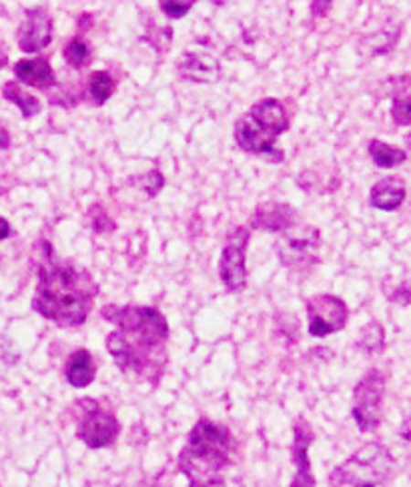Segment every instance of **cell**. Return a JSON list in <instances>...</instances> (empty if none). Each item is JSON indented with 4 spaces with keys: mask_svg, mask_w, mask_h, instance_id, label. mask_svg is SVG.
<instances>
[{
    "mask_svg": "<svg viewBox=\"0 0 411 487\" xmlns=\"http://www.w3.org/2000/svg\"><path fill=\"white\" fill-rule=\"evenodd\" d=\"M102 317L117 325L107 337L109 354L122 371L159 379L167 364V321L151 307H105Z\"/></svg>",
    "mask_w": 411,
    "mask_h": 487,
    "instance_id": "1",
    "label": "cell"
},
{
    "mask_svg": "<svg viewBox=\"0 0 411 487\" xmlns=\"http://www.w3.org/2000/svg\"><path fill=\"white\" fill-rule=\"evenodd\" d=\"M97 299V285L85 269L57 263L48 257L40 265L33 307L60 327H79L87 321Z\"/></svg>",
    "mask_w": 411,
    "mask_h": 487,
    "instance_id": "2",
    "label": "cell"
},
{
    "mask_svg": "<svg viewBox=\"0 0 411 487\" xmlns=\"http://www.w3.org/2000/svg\"><path fill=\"white\" fill-rule=\"evenodd\" d=\"M233 438L217 423L201 419L193 428L187 448L181 451L179 468L193 485H207L221 480V471L229 463Z\"/></svg>",
    "mask_w": 411,
    "mask_h": 487,
    "instance_id": "3",
    "label": "cell"
},
{
    "mask_svg": "<svg viewBox=\"0 0 411 487\" xmlns=\"http://www.w3.org/2000/svg\"><path fill=\"white\" fill-rule=\"evenodd\" d=\"M290 127L287 112L279 101L263 99L235 124V141L251 154H271L275 141Z\"/></svg>",
    "mask_w": 411,
    "mask_h": 487,
    "instance_id": "4",
    "label": "cell"
},
{
    "mask_svg": "<svg viewBox=\"0 0 411 487\" xmlns=\"http://www.w3.org/2000/svg\"><path fill=\"white\" fill-rule=\"evenodd\" d=\"M394 460L387 448L367 443L333 471L332 487H379L392 475Z\"/></svg>",
    "mask_w": 411,
    "mask_h": 487,
    "instance_id": "5",
    "label": "cell"
},
{
    "mask_svg": "<svg viewBox=\"0 0 411 487\" xmlns=\"http://www.w3.org/2000/svg\"><path fill=\"white\" fill-rule=\"evenodd\" d=\"M385 377L379 371H369L353 391V419L362 431H374L384 418Z\"/></svg>",
    "mask_w": 411,
    "mask_h": 487,
    "instance_id": "6",
    "label": "cell"
},
{
    "mask_svg": "<svg viewBox=\"0 0 411 487\" xmlns=\"http://www.w3.org/2000/svg\"><path fill=\"white\" fill-rule=\"evenodd\" d=\"M320 231L315 227L303 225L297 229H287L285 235L277 241V253H279L281 263L285 267H303V265H315V249L320 247Z\"/></svg>",
    "mask_w": 411,
    "mask_h": 487,
    "instance_id": "7",
    "label": "cell"
},
{
    "mask_svg": "<svg viewBox=\"0 0 411 487\" xmlns=\"http://www.w3.org/2000/svg\"><path fill=\"white\" fill-rule=\"evenodd\" d=\"M310 315V333L313 337H325L342 331L349 319L347 305L333 295H317L307 302Z\"/></svg>",
    "mask_w": 411,
    "mask_h": 487,
    "instance_id": "8",
    "label": "cell"
},
{
    "mask_svg": "<svg viewBox=\"0 0 411 487\" xmlns=\"http://www.w3.org/2000/svg\"><path fill=\"white\" fill-rule=\"evenodd\" d=\"M247 243H249V231L245 227H237L227 237V243L223 247L221 255V281L229 291H241L247 283V269H245V253Z\"/></svg>",
    "mask_w": 411,
    "mask_h": 487,
    "instance_id": "9",
    "label": "cell"
},
{
    "mask_svg": "<svg viewBox=\"0 0 411 487\" xmlns=\"http://www.w3.org/2000/svg\"><path fill=\"white\" fill-rule=\"evenodd\" d=\"M119 431L121 426L117 418L112 416L111 411H102L99 409V406L95 401L90 403V408H87L85 416L80 419V426H79V439L85 441L89 448H107L112 441L119 438Z\"/></svg>",
    "mask_w": 411,
    "mask_h": 487,
    "instance_id": "10",
    "label": "cell"
},
{
    "mask_svg": "<svg viewBox=\"0 0 411 487\" xmlns=\"http://www.w3.org/2000/svg\"><path fill=\"white\" fill-rule=\"evenodd\" d=\"M53 40V20L45 8H30L18 28V47L23 53H38Z\"/></svg>",
    "mask_w": 411,
    "mask_h": 487,
    "instance_id": "11",
    "label": "cell"
},
{
    "mask_svg": "<svg viewBox=\"0 0 411 487\" xmlns=\"http://www.w3.org/2000/svg\"><path fill=\"white\" fill-rule=\"evenodd\" d=\"M313 439V431L310 423L305 419H300L295 423V443H293V461H295V480L291 482V487H315V480L310 465V445Z\"/></svg>",
    "mask_w": 411,
    "mask_h": 487,
    "instance_id": "12",
    "label": "cell"
},
{
    "mask_svg": "<svg viewBox=\"0 0 411 487\" xmlns=\"http://www.w3.org/2000/svg\"><path fill=\"white\" fill-rule=\"evenodd\" d=\"M179 77L191 82H213L219 79V62L205 53H183L179 60Z\"/></svg>",
    "mask_w": 411,
    "mask_h": 487,
    "instance_id": "13",
    "label": "cell"
},
{
    "mask_svg": "<svg viewBox=\"0 0 411 487\" xmlns=\"http://www.w3.org/2000/svg\"><path fill=\"white\" fill-rule=\"evenodd\" d=\"M295 223V211L283 203H265L255 211L251 225L261 231L285 233Z\"/></svg>",
    "mask_w": 411,
    "mask_h": 487,
    "instance_id": "14",
    "label": "cell"
},
{
    "mask_svg": "<svg viewBox=\"0 0 411 487\" xmlns=\"http://www.w3.org/2000/svg\"><path fill=\"white\" fill-rule=\"evenodd\" d=\"M406 199V183L399 177H387L377 181L369 195V203L379 211H395Z\"/></svg>",
    "mask_w": 411,
    "mask_h": 487,
    "instance_id": "15",
    "label": "cell"
},
{
    "mask_svg": "<svg viewBox=\"0 0 411 487\" xmlns=\"http://www.w3.org/2000/svg\"><path fill=\"white\" fill-rule=\"evenodd\" d=\"M15 75L18 80H23L25 85L35 89L45 90L55 85V72L50 69L47 58H28L16 62Z\"/></svg>",
    "mask_w": 411,
    "mask_h": 487,
    "instance_id": "16",
    "label": "cell"
},
{
    "mask_svg": "<svg viewBox=\"0 0 411 487\" xmlns=\"http://www.w3.org/2000/svg\"><path fill=\"white\" fill-rule=\"evenodd\" d=\"M95 373H97L95 359H92L87 349H79L68 357L65 376L73 387H89L90 383L95 381Z\"/></svg>",
    "mask_w": 411,
    "mask_h": 487,
    "instance_id": "17",
    "label": "cell"
},
{
    "mask_svg": "<svg viewBox=\"0 0 411 487\" xmlns=\"http://www.w3.org/2000/svg\"><path fill=\"white\" fill-rule=\"evenodd\" d=\"M3 95H5L6 101L15 102V105L20 109V112H23L25 119H33L35 115H38V112H40L38 99L33 97V95H28V92H25L13 80L6 82V85L3 87Z\"/></svg>",
    "mask_w": 411,
    "mask_h": 487,
    "instance_id": "18",
    "label": "cell"
},
{
    "mask_svg": "<svg viewBox=\"0 0 411 487\" xmlns=\"http://www.w3.org/2000/svg\"><path fill=\"white\" fill-rule=\"evenodd\" d=\"M369 154H372V159L377 167L382 169L397 167V164H402L407 159V154L404 151H399L397 147H392V144L382 141L369 143Z\"/></svg>",
    "mask_w": 411,
    "mask_h": 487,
    "instance_id": "19",
    "label": "cell"
},
{
    "mask_svg": "<svg viewBox=\"0 0 411 487\" xmlns=\"http://www.w3.org/2000/svg\"><path fill=\"white\" fill-rule=\"evenodd\" d=\"M90 97L95 101V105L100 107L111 99L112 92H115V80L105 70H99L90 77Z\"/></svg>",
    "mask_w": 411,
    "mask_h": 487,
    "instance_id": "20",
    "label": "cell"
},
{
    "mask_svg": "<svg viewBox=\"0 0 411 487\" xmlns=\"http://www.w3.org/2000/svg\"><path fill=\"white\" fill-rule=\"evenodd\" d=\"M385 344V333H384V327L379 323H369L364 327L362 335L357 339V347L365 351V354H377V351L384 349Z\"/></svg>",
    "mask_w": 411,
    "mask_h": 487,
    "instance_id": "21",
    "label": "cell"
},
{
    "mask_svg": "<svg viewBox=\"0 0 411 487\" xmlns=\"http://www.w3.org/2000/svg\"><path fill=\"white\" fill-rule=\"evenodd\" d=\"M65 58L73 69H82L89 65L90 48L82 38H73L65 48Z\"/></svg>",
    "mask_w": 411,
    "mask_h": 487,
    "instance_id": "22",
    "label": "cell"
},
{
    "mask_svg": "<svg viewBox=\"0 0 411 487\" xmlns=\"http://www.w3.org/2000/svg\"><path fill=\"white\" fill-rule=\"evenodd\" d=\"M197 0H159V6L169 18H183Z\"/></svg>",
    "mask_w": 411,
    "mask_h": 487,
    "instance_id": "23",
    "label": "cell"
},
{
    "mask_svg": "<svg viewBox=\"0 0 411 487\" xmlns=\"http://www.w3.org/2000/svg\"><path fill=\"white\" fill-rule=\"evenodd\" d=\"M392 117L399 127H407V124H411V97H397L394 101Z\"/></svg>",
    "mask_w": 411,
    "mask_h": 487,
    "instance_id": "24",
    "label": "cell"
},
{
    "mask_svg": "<svg viewBox=\"0 0 411 487\" xmlns=\"http://www.w3.org/2000/svg\"><path fill=\"white\" fill-rule=\"evenodd\" d=\"M90 221H92V229L97 233H107L111 229H115V223H112L107 213L100 209V206H92L90 209Z\"/></svg>",
    "mask_w": 411,
    "mask_h": 487,
    "instance_id": "25",
    "label": "cell"
},
{
    "mask_svg": "<svg viewBox=\"0 0 411 487\" xmlns=\"http://www.w3.org/2000/svg\"><path fill=\"white\" fill-rule=\"evenodd\" d=\"M141 181H142V183H141V185H142V189L147 191L149 196H155V195L163 189V183H164L163 175H161L159 171H151V173L145 175V177H142Z\"/></svg>",
    "mask_w": 411,
    "mask_h": 487,
    "instance_id": "26",
    "label": "cell"
},
{
    "mask_svg": "<svg viewBox=\"0 0 411 487\" xmlns=\"http://www.w3.org/2000/svg\"><path fill=\"white\" fill-rule=\"evenodd\" d=\"M332 5L333 0H313L311 5V13L315 18H321V16H327L329 10H332Z\"/></svg>",
    "mask_w": 411,
    "mask_h": 487,
    "instance_id": "27",
    "label": "cell"
},
{
    "mask_svg": "<svg viewBox=\"0 0 411 487\" xmlns=\"http://www.w3.org/2000/svg\"><path fill=\"white\" fill-rule=\"evenodd\" d=\"M392 299H394V302H395V303H402V305H407V303L411 302V287H407V285H404V287H399V289H397V291H395V295H394Z\"/></svg>",
    "mask_w": 411,
    "mask_h": 487,
    "instance_id": "28",
    "label": "cell"
},
{
    "mask_svg": "<svg viewBox=\"0 0 411 487\" xmlns=\"http://www.w3.org/2000/svg\"><path fill=\"white\" fill-rule=\"evenodd\" d=\"M10 147V134L8 131L3 127V122H0V151H5Z\"/></svg>",
    "mask_w": 411,
    "mask_h": 487,
    "instance_id": "29",
    "label": "cell"
},
{
    "mask_svg": "<svg viewBox=\"0 0 411 487\" xmlns=\"http://www.w3.org/2000/svg\"><path fill=\"white\" fill-rule=\"evenodd\" d=\"M6 237H10V225L6 223V219L0 217V241L6 239Z\"/></svg>",
    "mask_w": 411,
    "mask_h": 487,
    "instance_id": "30",
    "label": "cell"
},
{
    "mask_svg": "<svg viewBox=\"0 0 411 487\" xmlns=\"http://www.w3.org/2000/svg\"><path fill=\"white\" fill-rule=\"evenodd\" d=\"M402 438L411 441V416L406 419V423L402 426Z\"/></svg>",
    "mask_w": 411,
    "mask_h": 487,
    "instance_id": "31",
    "label": "cell"
},
{
    "mask_svg": "<svg viewBox=\"0 0 411 487\" xmlns=\"http://www.w3.org/2000/svg\"><path fill=\"white\" fill-rule=\"evenodd\" d=\"M6 62H8V57L3 48H0V70H3L6 67Z\"/></svg>",
    "mask_w": 411,
    "mask_h": 487,
    "instance_id": "32",
    "label": "cell"
},
{
    "mask_svg": "<svg viewBox=\"0 0 411 487\" xmlns=\"http://www.w3.org/2000/svg\"><path fill=\"white\" fill-rule=\"evenodd\" d=\"M193 487H227V485L223 483V480H219V482H215V483H207V485H193Z\"/></svg>",
    "mask_w": 411,
    "mask_h": 487,
    "instance_id": "33",
    "label": "cell"
},
{
    "mask_svg": "<svg viewBox=\"0 0 411 487\" xmlns=\"http://www.w3.org/2000/svg\"><path fill=\"white\" fill-rule=\"evenodd\" d=\"M211 3H213V5H223L225 0H211Z\"/></svg>",
    "mask_w": 411,
    "mask_h": 487,
    "instance_id": "34",
    "label": "cell"
},
{
    "mask_svg": "<svg viewBox=\"0 0 411 487\" xmlns=\"http://www.w3.org/2000/svg\"><path fill=\"white\" fill-rule=\"evenodd\" d=\"M407 143H409V147H411V134H409V139H407Z\"/></svg>",
    "mask_w": 411,
    "mask_h": 487,
    "instance_id": "35",
    "label": "cell"
}]
</instances>
